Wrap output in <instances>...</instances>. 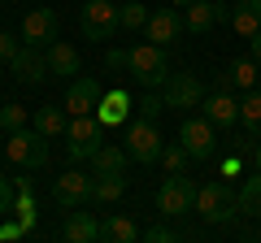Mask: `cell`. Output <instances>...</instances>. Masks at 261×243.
Wrapping results in <instances>:
<instances>
[{
	"instance_id": "19",
	"label": "cell",
	"mask_w": 261,
	"mask_h": 243,
	"mask_svg": "<svg viewBox=\"0 0 261 243\" xmlns=\"http://www.w3.org/2000/svg\"><path fill=\"white\" fill-rule=\"evenodd\" d=\"M48 70H53L57 78H79V52L65 39H53L48 44Z\"/></svg>"
},
{
	"instance_id": "33",
	"label": "cell",
	"mask_w": 261,
	"mask_h": 243,
	"mask_svg": "<svg viewBox=\"0 0 261 243\" xmlns=\"http://www.w3.org/2000/svg\"><path fill=\"white\" fill-rule=\"evenodd\" d=\"M126 61H130V48H109L105 52V66L109 70H126Z\"/></svg>"
},
{
	"instance_id": "13",
	"label": "cell",
	"mask_w": 261,
	"mask_h": 243,
	"mask_svg": "<svg viewBox=\"0 0 261 243\" xmlns=\"http://www.w3.org/2000/svg\"><path fill=\"white\" fill-rule=\"evenodd\" d=\"M222 18H231V9L222 0H192V5H183V26L192 35H209Z\"/></svg>"
},
{
	"instance_id": "6",
	"label": "cell",
	"mask_w": 261,
	"mask_h": 243,
	"mask_svg": "<svg viewBox=\"0 0 261 243\" xmlns=\"http://www.w3.org/2000/svg\"><path fill=\"white\" fill-rule=\"evenodd\" d=\"M122 148H126L130 161H140V165H152V161H161V131H157V122L152 117H140V122H130L126 126V139H122Z\"/></svg>"
},
{
	"instance_id": "38",
	"label": "cell",
	"mask_w": 261,
	"mask_h": 243,
	"mask_svg": "<svg viewBox=\"0 0 261 243\" xmlns=\"http://www.w3.org/2000/svg\"><path fill=\"white\" fill-rule=\"evenodd\" d=\"M252 61H257V66H261V31H257V35H252Z\"/></svg>"
},
{
	"instance_id": "18",
	"label": "cell",
	"mask_w": 261,
	"mask_h": 243,
	"mask_svg": "<svg viewBox=\"0 0 261 243\" xmlns=\"http://www.w3.org/2000/svg\"><path fill=\"white\" fill-rule=\"evenodd\" d=\"M61 234H65V239H70V243H92V239H100V222H96L92 213H83V204H79L74 213L65 217Z\"/></svg>"
},
{
	"instance_id": "34",
	"label": "cell",
	"mask_w": 261,
	"mask_h": 243,
	"mask_svg": "<svg viewBox=\"0 0 261 243\" xmlns=\"http://www.w3.org/2000/svg\"><path fill=\"white\" fill-rule=\"evenodd\" d=\"M13 208H18V217H22V226H27V230H31V222H35V204H31V200L22 196V200H13Z\"/></svg>"
},
{
	"instance_id": "31",
	"label": "cell",
	"mask_w": 261,
	"mask_h": 243,
	"mask_svg": "<svg viewBox=\"0 0 261 243\" xmlns=\"http://www.w3.org/2000/svg\"><path fill=\"white\" fill-rule=\"evenodd\" d=\"M161 113H166V100H161V92H144V96H140V117H152V122H157Z\"/></svg>"
},
{
	"instance_id": "30",
	"label": "cell",
	"mask_w": 261,
	"mask_h": 243,
	"mask_svg": "<svg viewBox=\"0 0 261 243\" xmlns=\"http://www.w3.org/2000/svg\"><path fill=\"white\" fill-rule=\"evenodd\" d=\"M27 126V109L22 104H5L0 109V131H22Z\"/></svg>"
},
{
	"instance_id": "7",
	"label": "cell",
	"mask_w": 261,
	"mask_h": 243,
	"mask_svg": "<svg viewBox=\"0 0 261 243\" xmlns=\"http://www.w3.org/2000/svg\"><path fill=\"white\" fill-rule=\"evenodd\" d=\"M178 143L187 148L192 161H209L218 148V126L209 117H183L178 122Z\"/></svg>"
},
{
	"instance_id": "11",
	"label": "cell",
	"mask_w": 261,
	"mask_h": 243,
	"mask_svg": "<svg viewBox=\"0 0 261 243\" xmlns=\"http://www.w3.org/2000/svg\"><path fill=\"white\" fill-rule=\"evenodd\" d=\"M148 44H161V48H170V44H178L183 39V13L174 9V5H161V9H152L148 13Z\"/></svg>"
},
{
	"instance_id": "15",
	"label": "cell",
	"mask_w": 261,
	"mask_h": 243,
	"mask_svg": "<svg viewBox=\"0 0 261 243\" xmlns=\"http://www.w3.org/2000/svg\"><path fill=\"white\" fill-rule=\"evenodd\" d=\"M100 96H105V87L96 78H74V83L65 87V109L70 113H96Z\"/></svg>"
},
{
	"instance_id": "24",
	"label": "cell",
	"mask_w": 261,
	"mask_h": 243,
	"mask_svg": "<svg viewBox=\"0 0 261 243\" xmlns=\"http://www.w3.org/2000/svg\"><path fill=\"white\" fill-rule=\"evenodd\" d=\"M70 109H57V104H44V109H35V131H44L48 139L53 135H65V126H70V117H65Z\"/></svg>"
},
{
	"instance_id": "2",
	"label": "cell",
	"mask_w": 261,
	"mask_h": 243,
	"mask_svg": "<svg viewBox=\"0 0 261 243\" xmlns=\"http://www.w3.org/2000/svg\"><path fill=\"white\" fill-rule=\"evenodd\" d=\"M65 139H70V161H92L105 143V122L96 113H74L65 126Z\"/></svg>"
},
{
	"instance_id": "35",
	"label": "cell",
	"mask_w": 261,
	"mask_h": 243,
	"mask_svg": "<svg viewBox=\"0 0 261 243\" xmlns=\"http://www.w3.org/2000/svg\"><path fill=\"white\" fill-rule=\"evenodd\" d=\"M144 239H148V243H170V239H174V230H170V226H148Z\"/></svg>"
},
{
	"instance_id": "22",
	"label": "cell",
	"mask_w": 261,
	"mask_h": 243,
	"mask_svg": "<svg viewBox=\"0 0 261 243\" xmlns=\"http://www.w3.org/2000/svg\"><path fill=\"white\" fill-rule=\"evenodd\" d=\"M100 239L105 243H135L140 239V226L130 222V217H122V213H109L100 222Z\"/></svg>"
},
{
	"instance_id": "32",
	"label": "cell",
	"mask_w": 261,
	"mask_h": 243,
	"mask_svg": "<svg viewBox=\"0 0 261 243\" xmlns=\"http://www.w3.org/2000/svg\"><path fill=\"white\" fill-rule=\"evenodd\" d=\"M18 48H22V44L9 35V31H0V61H5V66H9L13 56H18Z\"/></svg>"
},
{
	"instance_id": "9",
	"label": "cell",
	"mask_w": 261,
	"mask_h": 243,
	"mask_svg": "<svg viewBox=\"0 0 261 243\" xmlns=\"http://www.w3.org/2000/svg\"><path fill=\"white\" fill-rule=\"evenodd\" d=\"M161 100H166V109H196V104L205 100V87H200L196 74H166Z\"/></svg>"
},
{
	"instance_id": "27",
	"label": "cell",
	"mask_w": 261,
	"mask_h": 243,
	"mask_svg": "<svg viewBox=\"0 0 261 243\" xmlns=\"http://www.w3.org/2000/svg\"><path fill=\"white\" fill-rule=\"evenodd\" d=\"M118 18H122V31H144L148 26V5L126 0V5H118Z\"/></svg>"
},
{
	"instance_id": "5",
	"label": "cell",
	"mask_w": 261,
	"mask_h": 243,
	"mask_svg": "<svg viewBox=\"0 0 261 243\" xmlns=\"http://www.w3.org/2000/svg\"><path fill=\"white\" fill-rule=\"evenodd\" d=\"M5 152H9L13 165H22V169H39V165H48V135L35 131V126H31V131H27V126H22V131H9Z\"/></svg>"
},
{
	"instance_id": "21",
	"label": "cell",
	"mask_w": 261,
	"mask_h": 243,
	"mask_svg": "<svg viewBox=\"0 0 261 243\" xmlns=\"http://www.w3.org/2000/svg\"><path fill=\"white\" fill-rule=\"evenodd\" d=\"M231 26L240 31L244 39H252L261 31V0H240V5L231 9Z\"/></svg>"
},
{
	"instance_id": "40",
	"label": "cell",
	"mask_w": 261,
	"mask_h": 243,
	"mask_svg": "<svg viewBox=\"0 0 261 243\" xmlns=\"http://www.w3.org/2000/svg\"><path fill=\"white\" fill-rule=\"evenodd\" d=\"M170 5H192V0H170Z\"/></svg>"
},
{
	"instance_id": "20",
	"label": "cell",
	"mask_w": 261,
	"mask_h": 243,
	"mask_svg": "<svg viewBox=\"0 0 261 243\" xmlns=\"http://www.w3.org/2000/svg\"><path fill=\"white\" fill-rule=\"evenodd\" d=\"M126 113H130V96H126V92H118V87H113V92H105V96H100V104H96V117H100L105 126H118Z\"/></svg>"
},
{
	"instance_id": "1",
	"label": "cell",
	"mask_w": 261,
	"mask_h": 243,
	"mask_svg": "<svg viewBox=\"0 0 261 243\" xmlns=\"http://www.w3.org/2000/svg\"><path fill=\"white\" fill-rule=\"evenodd\" d=\"M126 70L144 92H161V83H166V48L161 44H135Z\"/></svg>"
},
{
	"instance_id": "26",
	"label": "cell",
	"mask_w": 261,
	"mask_h": 243,
	"mask_svg": "<svg viewBox=\"0 0 261 243\" xmlns=\"http://www.w3.org/2000/svg\"><path fill=\"white\" fill-rule=\"evenodd\" d=\"M240 213L261 217V169L252 178H244V187H240Z\"/></svg>"
},
{
	"instance_id": "10",
	"label": "cell",
	"mask_w": 261,
	"mask_h": 243,
	"mask_svg": "<svg viewBox=\"0 0 261 243\" xmlns=\"http://www.w3.org/2000/svg\"><path fill=\"white\" fill-rule=\"evenodd\" d=\"M9 70H13V78H18V83H27V87L53 78V70H48V52H44V48H35V44H22L18 56L9 61Z\"/></svg>"
},
{
	"instance_id": "3",
	"label": "cell",
	"mask_w": 261,
	"mask_h": 243,
	"mask_svg": "<svg viewBox=\"0 0 261 243\" xmlns=\"http://www.w3.org/2000/svg\"><path fill=\"white\" fill-rule=\"evenodd\" d=\"M196 213L205 217L209 226H222L240 213V191H231L226 183H205L196 191Z\"/></svg>"
},
{
	"instance_id": "28",
	"label": "cell",
	"mask_w": 261,
	"mask_h": 243,
	"mask_svg": "<svg viewBox=\"0 0 261 243\" xmlns=\"http://www.w3.org/2000/svg\"><path fill=\"white\" fill-rule=\"evenodd\" d=\"M240 122L248 126V135H261V92H248L240 100Z\"/></svg>"
},
{
	"instance_id": "36",
	"label": "cell",
	"mask_w": 261,
	"mask_h": 243,
	"mask_svg": "<svg viewBox=\"0 0 261 243\" xmlns=\"http://www.w3.org/2000/svg\"><path fill=\"white\" fill-rule=\"evenodd\" d=\"M13 208V187H9V178H0V217Z\"/></svg>"
},
{
	"instance_id": "37",
	"label": "cell",
	"mask_w": 261,
	"mask_h": 243,
	"mask_svg": "<svg viewBox=\"0 0 261 243\" xmlns=\"http://www.w3.org/2000/svg\"><path fill=\"white\" fill-rule=\"evenodd\" d=\"M22 230H27V226H13V222H9V226H0V239H18Z\"/></svg>"
},
{
	"instance_id": "16",
	"label": "cell",
	"mask_w": 261,
	"mask_h": 243,
	"mask_svg": "<svg viewBox=\"0 0 261 243\" xmlns=\"http://www.w3.org/2000/svg\"><path fill=\"white\" fill-rule=\"evenodd\" d=\"M200 109H205V117L214 122L218 131H226V126H235V122H240V100H235V96H226L222 87H218L214 96H205V100H200Z\"/></svg>"
},
{
	"instance_id": "17",
	"label": "cell",
	"mask_w": 261,
	"mask_h": 243,
	"mask_svg": "<svg viewBox=\"0 0 261 243\" xmlns=\"http://www.w3.org/2000/svg\"><path fill=\"white\" fill-rule=\"evenodd\" d=\"M261 78V66L252 61V56H235L231 66H226V74H218V87H244V92H252V83Z\"/></svg>"
},
{
	"instance_id": "25",
	"label": "cell",
	"mask_w": 261,
	"mask_h": 243,
	"mask_svg": "<svg viewBox=\"0 0 261 243\" xmlns=\"http://www.w3.org/2000/svg\"><path fill=\"white\" fill-rule=\"evenodd\" d=\"M122 191H126V178H122V169H118V174H96V183H92V200H100V204L122 200Z\"/></svg>"
},
{
	"instance_id": "8",
	"label": "cell",
	"mask_w": 261,
	"mask_h": 243,
	"mask_svg": "<svg viewBox=\"0 0 261 243\" xmlns=\"http://www.w3.org/2000/svg\"><path fill=\"white\" fill-rule=\"evenodd\" d=\"M79 26H83V39H113V31L122 26L118 5L113 0H87L79 9Z\"/></svg>"
},
{
	"instance_id": "29",
	"label": "cell",
	"mask_w": 261,
	"mask_h": 243,
	"mask_svg": "<svg viewBox=\"0 0 261 243\" xmlns=\"http://www.w3.org/2000/svg\"><path fill=\"white\" fill-rule=\"evenodd\" d=\"M187 161H192V157H187V148H183V143H166V148H161V165H166L170 174H183V169H187Z\"/></svg>"
},
{
	"instance_id": "12",
	"label": "cell",
	"mask_w": 261,
	"mask_h": 243,
	"mask_svg": "<svg viewBox=\"0 0 261 243\" xmlns=\"http://www.w3.org/2000/svg\"><path fill=\"white\" fill-rule=\"evenodd\" d=\"M92 183H96V174L65 169V174L53 183V200H57L61 208H79V204H87V200H92Z\"/></svg>"
},
{
	"instance_id": "14",
	"label": "cell",
	"mask_w": 261,
	"mask_h": 243,
	"mask_svg": "<svg viewBox=\"0 0 261 243\" xmlns=\"http://www.w3.org/2000/svg\"><path fill=\"white\" fill-rule=\"evenodd\" d=\"M57 31H61V22H57V13L48 9V5H39V9H31L27 18H22V44H35V48H48L57 39Z\"/></svg>"
},
{
	"instance_id": "23",
	"label": "cell",
	"mask_w": 261,
	"mask_h": 243,
	"mask_svg": "<svg viewBox=\"0 0 261 243\" xmlns=\"http://www.w3.org/2000/svg\"><path fill=\"white\" fill-rule=\"evenodd\" d=\"M126 161H130L126 148H118V143H100V148H96V157H92V174H118Z\"/></svg>"
},
{
	"instance_id": "39",
	"label": "cell",
	"mask_w": 261,
	"mask_h": 243,
	"mask_svg": "<svg viewBox=\"0 0 261 243\" xmlns=\"http://www.w3.org/2000/svg\"><path fill=\"white\" fill-rule=\"evenodd\" d=\"M252 165L261 169V143H257V148H252Z\"/></svg>"
},
{
	"instance_id": "4",
	"label": "cell",
	"mask_w": 261,
	"mask_h": 243,
	"mask_svg": "<svg viewBox=\"0 0 261 243\" xmlns=\"http://www.w3.org/2000/svg\"><path fill=\"white\" fill-rule=\"evenodd\" d=\"M196 183L187 174H170L161 178V187H157V208L161 217H183V213H196Z\"/></svg>"
}]
</instances>
